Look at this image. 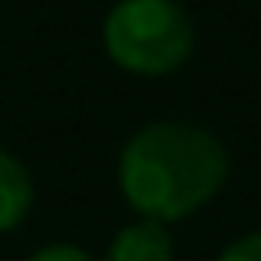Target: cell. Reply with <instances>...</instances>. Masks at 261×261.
<instances>
[{"instance_id": "6da1fadb", "label": "cell", "mask_w": 261, "mask_h": 261, "mask_svg": "<svg viewBox=\"0 0 261 261\" xmlns=\"http://www.w3.org/2000/svg\"><path fill=\"white\" fill-rule=\"evenodd\" d=\"M222 140L186 122H150L122 147L118 186L133 211L150 222H179L200 211L225 182Z\"/></svg>"}, {"instance_id": "277c9868", "label": "cell", "mask_w": 261, "mask_h": 261, "mask_svg": "<svg viewBox=\"0 0 261 261\" xmlns=\"http://www.w3.org/2000/svg\"><path fill=\"white\" fill-rule=\"evenodd\" d=\"M29 211H33V175L15 154L0 150V232L18 229Z\"/></svg>"}, {"instance_id": "7a4b0ae2", "label": "cell", "mask_w": 261, "mask_h": 261, "mask_svg": "<svg viewBox=\"0 0 261 261\" xmlns=\"http://www.w3.org/2000/svg\"><path fill=\"white\" fill-rule=\"evenodd\" d=\"M193 18L179 0H118L104 18L108 58L133 75H172L193 54Z\"/></svg>"}, {"instance_id": "5b68a950", "label": "cell", "mask_w": 261, "mask_h": 261, "mask_svg": "<svg viewBox=\"0 0 261 261\" xmlns=\"http://www.w3.org/2000/svg\"><path fill=\"white\" fill-rule=\"evenodd\" d=\"M218 261H261V232H247V236L232 240L218 254Z\"/></svg>"}, {"instance_id": "8992f818", "label": "cell", "mask_w": 261, "mask_h": 261, "mask_svg": "<svg viewBox=\"0 0 261 261\" xmlns=\"http://www.w3.org/2000/svg\"><path fill=\"white\" fill-rule=\"evenodd\" d=\"M29 261H93V257L75 243H50V247H40Z\"/></svg>"}, {"instance_id": "3957f363", "label": "cell", "mask_w": 261, "mask_h": 261, "mask_svg": "<svg viewBox=\"0 0 261 261\" xmlns=\"http://www.w3.org/2000/svg\"><path fill=\"white\" fill-rule=\"evenodd\" d=\"M104 261H175V247H172V232L161 222L140 218L133 225H125L111 247Z\"/></svg>"}]
</instances>
